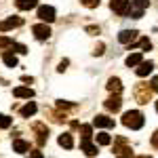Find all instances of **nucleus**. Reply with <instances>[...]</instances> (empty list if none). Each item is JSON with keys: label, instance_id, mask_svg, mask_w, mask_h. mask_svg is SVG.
<instances>
[{"label": "nucleus", "instance_id": "2", "mask_svg": "<svg viewBox=\"0 0 158 158\" xmlns=\"http://www.w3.org/2000/svg\"><path fill=\"white\" fill-rule=\"evenodd\" d=\"M150 0H131V11H129V17L133 19H141L143 15V9H148Z\"/></svg>", "mask_w": 158, "mask_h": 158}, {"label": "nucleus", "instance_id": "18", "mask_svg": "<svg viewBox=\"0 0 158 158\" xmlns=\"http://www.w3.org/2000/svg\"><path fill=\"white\" fill-rule=\"evenodd\" d=\"M59 146H61V148H65V150L74 148V139H72V135H70V133L59 135Z\"/></svg>", "mask_w": 158, "mask_h": 158}, {"label": "nucleus", "instance_id": "26", "mask_svg": "<svg viewBox=\"0 0 158 158\" xmlns=\"http://www.w3.org/2000/svg\"><path fill=\"white\" fill-rule=\"evenodd\" d=\"M139 47L146 49V51H150V49H152V42H150L148 38H141V40H139Z\"/></svg>", "mask_w": 158, "mask_h": 158}, {"label": "nucleus", "instance_id": "22", "mask_svg": "<svg viewBox=\"0 0 158 158\" xmlns=\"http://www.w3.org/2000/svg\"><path fill=\"white\" fill-rule=\"evenodd\" d=\"M80 133H82V139H91V135H93L91 124H80Z\"/></svg>", "mask_w": 158, "mask_h": 158}, {"label": "nucleus", "instance_id": "25", "mask_svg": "<svg viewBox=\"0 0 158 158\" xmlns=\"http://www.w3.org/2000/svg\"><path fill=\"white\" fill-rule=\"evenodd\" d=\"M85 6H89V9H95V6H99V0H80Z\"/></svg>", "mask_w": 158, "mask_h": 158}, {"label": "nucleus", "instance_id": "6", "mask_svg": "<svg viewBox=\"0 0 158 158\" xmlns=\"http://www.w3.org/2000/svg\"><path fill=\"white\" fill-rule=\"evenodd\" d=\"M38 17L44 23H51V21H55V9L53 6H40L38 9Z\"/></svg>", "mask_w": 158, "mask_h": 158}, {"label": "nucleus", "instance_id": "9", "mask_svg": "<svg viewBox=\"0 0 158 158\" xmlns=\"http://www.w3.org/2000/svg\"><path fill=\"white\" fill-rule=\"evenodd\" d=\"M150 95H152V89L150 86H137V101L139 103H148Z\"/></svg>", "mask_w": 158, "mask_h": 158}, {"label": "nucleus", "instance_id": "28", "mask_svg": "<svg viewBox=\"0 0 158 158\" xmlns=\"http://www.w3.org/2000/svg\"><path fill=\"white\" fill-rule=\"evenodd\" d=\"M57 108L59 110H70V108H74L72 103H65V101H57Z\"/></svg>", "mask_w": 158, "mask_h": 158}, {"label": "nucleus", "instance_id": "37", "mask_svg": "<svg viewBox=\"0 0 158 158\" xmlns=\"http://www.w3.org/2000/svg\"><path fill=\"white\" fill-rule=\"evenodd\" d=\"M118 158H131V156H118Z\"/></svg>", "mask_w": 158, "mask_h": 158}, {"label": "nucleus", "instance_id": "8", "mask_svg": "<svg viewBox=\"0 0 158 158\" xmlns=\"http://www.w3.org/2000/svg\"><path fill=\"white\" fill-rule=\"evenodd\" d=\"M93 124H95V127H101V129H112V127H114V120L108 118V116H103V114H99V116L93 118Z\"/></svg>", "mask_w": 158, "mask_h": 158}, {"label": "nucleus", "instance_id": "1", "mask_svg": "<svg viewBox=\"0 0 158 158\" xmlns=\"http://www.w3.org/2000/svg\"><path fill=\"white\" fill-rule=\"evenodd\" d=\"M122 124L124 127H129V129H141L143 127V114L141 112H137V110H131V112H124V116H122Z\"/></svg>", "mask_w": 158, "mask_h": 158}, {"label": "nucleus", "instance_id": "3", "mask_svg": "<svg viewBox=\"0 0 158 158\" xmlns=\"http://www.w3.org/2000/svg\"><path fill=\"white\" fill-rule=\"evenodd\" d=\"M112 11L120 17H129V11H131V0H112Z\"/></svg>", "mask_w": 158, "mask_h": 158}, {"label": "nucleus", "instance_id": "31", "mask_svg": "<svg viewBox=\"0 0 158 158\" xmlns=\"http://www.w3.org/2000/svg\"><path fill=\"white\" fill-rule=\"evenodd\" d=\"M68 63H70V61H68V59H63V61H61V63H59V68H57V70H59V72H63V70H65V65H68Z\"/></svg>", "mask_w": 158, "mask_h": 158}, {"label": "nucleus", "instance_id": "35", "mask_svg": "<svg viewBox=\"0 0 158 158\" xmlns=\"http://www.w3.org/2000/svg\"><path fill=\"white\" fill-rule=\"evenodd\" d=\"M152 143H154V146H156V148H158V133H156V135H154V137H152Z\"/></svg>", "mask_w": 158, "mask_h": 158}, {"label": "nucleus", "instance_id": "36", "mask_svg": "<svg viewBox=\"0 0 158 158\" xmlns=\"http://www.w3.org/2000/svg\"><path fill=\"white\" fill-rule=\"evenodd\" d=\"M139 158H152V156H139Z\"/></svg>", "mask_w": 158, "mask_h": 158}, {"label": "nucleus", "instance_id": "13", "mask_svg": "<svg viewBox=\"0 0 158 158\" xmlns=\"http://www.w3.org/2000/svg\"><path fill=\"white\" fill-rule=\"evenodd\" d=\"M80 150H85L89 156H95V154H97V146L91 143V139H82V141H80Z\"/></svg>", "mask_w": 158, "mask_h": 158}, {"label": "nucleus", "instance_id": "38", "mask_svg": "<svg viewBox=\"0 0 158 158\" xmlns=\"http://www.w3.org/2000/svg\"><path fill=\"white\" fill-rule=\"evenodd\" d=\"M156 112H158V101H156Z\"/></svg>", "mask_w": 158, "mask_h": 158}, {"label": "nucleus", "instance_id": "23", "mask_svg": "<svg viewBox=\"0 0 158 158\" xmlns=\"http://www.w3.org/2000/svg\"><path fill=\"white\" fill-rule=\"evenodd\" d=\"M13 118H9V116H4V114H0V129H9L11 127Z\"/></svg>", "mask_w": 158, "mask_h": 158}, {"label": "nucleus", "instance_id": "16", "mask_svg": "<svg viewBox=\"0 0 158 158\" xmlns=\"http://www.w3.org/2000/svg\"><path fill=\"white\" fill-rule=\"evenodd\" d=\"M38 0H17V9L19 11H30V9H36Z\"/></svg>", "mask_w": 158, "mask_h": 158}, {"label": "nucleus", "instance_id": "30", "mask_svg": "<svg viewBox=\"0 0 158 158\" xmlns=\"http://www.w3.org/2000/svg\"><path fill=\"white\" fill-rule=\"evenodd\" d=\"M30 158H44V156H42V152L36 150V152H30Z\"/></svg>", "mask_w": 158, "mask_h": 158}, {"label": "nucleus", "instance_id": "33", "mask_svg": "<svg viewBox=\"0 0 158 158\" xmlns=\"http://www.w3.org/2000/svg\"><path fill=\"white\" fill-rule=\"evenodd\" d=\"M152 91H158V76L152 78Z\"/></svg>", "mask_w": 158, "mask_h": 158}, {"label": "nucleus", "instance_id": "17", "mask_svg": "<svg viewBox=\"0 0 158 158\" xmlns=\"http://www.w3.org/2000/svg\"><path fill=\"white\" fill-rule=\"evenodd\" d=\"M108 91H112V93H116V95H120V91H122L120 78H110V80H108Z\"/></svg>", "mask_w": 158, "mask_h": 158}, {"label": "nucleus", "instance_id": "27", "mask_svg": "<svg viewBox=\"0 0 158 158\" xmlns=\"http://www.w3.org/2000/svg\"><path fill=\"white\" fill-rule=\"evenodd\" d=\"M11 49H15V53H19V55H25L27 53V49H25L23 44H13Z\"/></svg>", "mask_w": 158, "mask_h": 158}, {"label": "nucleus", "instance_id": "20", "mask_svg": "<svg viewBox=\"0 0 158 158\" xmlns=\"http://www.w3.org/2000/svg\"><path fill=\"white\" fill-rule=\"evenodd\" d=\"M2 59H4V63H6L9 68H15V65H17V57H15L13 53H4V57H2Z\"/></svg>", "mask_w": 158, "mask_h": 158}, {"label": "nucleus", "instance_id": "5", "mask_svg": "<svg viewBox=\"0 0 158 158\" xmlns=\"http://www.w3.org/2000/svg\"><path fill=\"white\" fill-rule=\"evenodd\" d=\"M23 23V19L21 17H9V19H4V21H0V32H6V30H13V27H19V25Z\"/></svg>", "mask_w": 158, "mask_h": 158}, {"label": "nucleus", "instance_id": "15", "mask_svg": "<svg viewBox=\"0 0 158 158\" xmlns=\"http://www.w3.org/2000/svg\"><path fill=\"white\" fill-rule=\"evenodd\" d=\"M13 150L19 152V154H25V152L30 150V143L23 141V139H15V141H13Z\"/></svg>", "mask_w": 158, "mask_h": 158}, {"label": "nucleus", "instance_id": "24", "mask_svg": "<svg viewBox=\"0 0 158 158\" xmlns=\"http://www.w3.org/2000/svg\"><path fill=\"white\" fill-rule=\"evenodd\" d=\"M6 47H13V38L0 36V49H6Z\"/></svg>", "mask_w": 158, "mask_h": 158}, {"label": "nucleus", "instance_id": "14", "mask_svg": "<svg viewBox=\"0 0 158 158\" xmlns=\"http://www.w3.org/2000/svg\"><path fill=\"white\" fill-rule=\"evenodd\" d=\"M36 110L38 108H36V103H34V101H27L19 112H21V116H23V118H30V116H34V114H36Z\"/></svg>", "mask_w": 158, "mask_h": 158}, {"label": "nucleus", "instance_id": "32", "mask_svg": "<svg viewBox=\"0 0 158 158\" xmlns=\"http://www.w3.org/2000/svg\"><path fill=\"white\" fill-rule=\"evenodd\" d=\"M93 53H95V55H101V53H103V44H101V42H99V44H97V49L93 51Z\"/></svg>", "mask_w": 158, "mask_h": 158}, {"label": "nucleus", "instance_id": "10", "mask_svg": "<svg viewBox=\"0 0 158 158\" xmlns=\"http://www.w3.org/2000/svg\"><path fill=\"white\" fill-rule=\"evenodd\" d=\"M13 95H15V97H21V99H32L34 97V91L27 89V86H17V89L13 91Z\"/></svg>", "mask_w": 158, "mask_h": 158}, {"label": "nucleus", "instance_id": "7", "mask_svg": "<svg viewBox=\"0 0 158 158\" xmlns=\"http://www.w3.org/2000/svg\"><path fill=\"white\" fill-rule=\"evenodd\" d=\"M135 38H137V32H135V30H122L120 34H118V42H122V44H131Z\"/></svg>", "mask_w": 158, "mask_h": 158}, {"label": "nucleus", "instance_id": "29", "mask_svg": "<svg viewBox=\"0 0 158 158\" xmlns=\"http://www.w3.org/2000/svg\"><path fill=\"white\" fill-rule=\"evenodd\" d=\"M86 32H91V34H99V27H95V25H89V27H86Z\"/></svg>", "mask_w": 158, "mask_h": 158}, {"label": "nucleus", "instance_id": "12", "mask_svg": "<svg viewBox=\"0 0 158 158\" xmlns=\"http://www.w3.org/2000/svg\"><path fill=\"white\" fill-rule=\"evenodd\" d=\"M152 70H154V63H152V61H141L135 72H137V76H148Z\"/></svg>", "mask_w": 158, "mask_h": 158}, {"label": "nucleus", "instance_id": "34", "mask_svg": "<svg viewBox=\"0 0 158 158\" xmlns=\"http://www.w3.org/2000/svg\"><path fill=\"white\" fill-rule=\"evenodd\" d=\"M21 80H23V82H32L34 78H32V76H21Z\"/></svg>", "mask_w": 158, "mask_h": 158}, {"label": "nucleus", "instance_id": "19", "mask_svg": "<svg viewBox=\"0 0 158 158\" xmlns=\"http://www.w3.org/2000/svg\"><path fill=\"white\" fill-rule=\"evenodd\" d=\"M141 61H143V55H141V53H133V55H129V57H127V65H129V68H133V65H139Z\"/></svg>", "mask_w": 158, "mask_h": 158}, {"label": "nucleus", "instance_id": "4", "mask_svg": "<svg viewBox=\"0 0 158 158\" xmlns=\"http://www.w3.org/2000/svg\"><path fill=\"white\" fill-rule=\"evenodd\" d=\"M32 32H34V36H36L38 40H47V38L51 36V27L47 23H36L32 27Z\"/></svg>", "mask_w": 158, "mask_h": 158}, {"label": "nucleus", "instance_id": "21", "mask_svg": "<svg viewBox=\"0 0 158 158\" xmlns=\"http://www.w3.org/2000/svg\"><path fill=\"white\" fill-rule=\"evenodd\" d=\"M97 143H101V146H110V143H112V137H110L108 133H97Z\"/></svg>", "mask_w": 158, "mask_h": 158}, {"label": "nucleus", "instance_id": "11", "mask_svg": "<svg viewBox=\"0 0 158 158\" xmlns=\"http://www.w3.org/2000/svg\"><path fill=\"white\" fill-rule=\"evenodd\" d=\"M122 106V101H120V95H112V97L106 101V108L110 110V112H118Z\"/></svg>", "mask_w": 158, "mask_h": 158}]
</instances>
